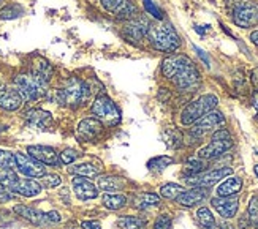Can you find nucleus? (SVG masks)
Here are the masks:
<instances>
[{
	"label": "nucleus",
	"mask_w": 258,
	"mask_h": 229,
	"mask_svg": "<svg viewBox=\"0 0 258 229\" xmlns=\"http://www.w3.org/2000/svg\"><path fill=\"white\" fill-rule=\"evenodd\" d=\"M162 73L181 90L195 89L200 84V71L187 55L173 54L162 63Z\"/></svg>",
	"instance_id": "obj_1"
},
{
	"label": "nucleus",
	"mask_w": 258,
	"mask_h": 229,
	"mask_svg": "<svg viewBox=\"0 0 258 229\" xmlns=\"http://www.w3.org/2000/svg\"><path fill=\"white\" fill-rule=\"evenodd\" d=\"M148 40L152 48L162 52H174L181 46V38L170 22H155L149 26Z\"/></svg>",
	"instance_id": "obj_2"
},
{
	"label": "nucleus",
	"mask_w": 258,
	"mask_h": 229,
	"mask_svg": "<svg viewBox=\"0 0 258 229\" xmlns=\"http://www.w3.org/2000/svg\"><path fill=\"white\" fill-rule=\"evenodd\" d=\"M89 95H91V87L87 86V83L81 81V79H78V78L67 79L63 87L55 92L57 103H60L63 106H72V108L81 106L89 98Z\"/></svg>",
	"instance_id": "obj_3"
},
{
	"label": "nucleus",
	"mask_w": 258,
	"mask_h": 229,
	"mask_svg": "<svg viewBox=\"0 0 258 229\" xmlns=\"http://www.w3.org/2000/svg\"><path fill=\"white\" fill-rule=\"evenodd\" d=\"M15 87L24 101H37L48 92V81L35 73H24L15 78Z\"/></svg>",
	"instance_id": "obj_4"
},
{
	"label": "nucleus",
	"mask_w": 258,
	"mask_h": 229,
	"mask_svg": "<svg viewBox=\"0 0 258 229\" xmlns=\"http://www.w3.org/2000/svg\"><path fill=\"white\" fill-rule=\"evenodd\" d=\"M0 185L11 193L21 194L24 198H33L41 193V185L33 179H21L15 171L0 173Z\"/></svg>",
	"instance_id": "obj_5"
},
{
	"label": "nucleus",
	"mask_w": 258,
	"mask_h": 229,
	"mask_svg": "<svg viewBox=\"0 0 258 229\" xmlns=\"http://www.w3.org/2000/svg\"><path fill=\"white\" fill-rule=\"evenodd\" d=\"M217 97L212 95V94H208V95H203L197 98L195 101H192L190 105H187L181 114V122L184 125H192L195 123L198 119H201L203 116H206L208 112H211L217 106Z\"/></svg>",
	"instance_id": "obj_6"
},
{
	"label": "nucleus",
	"mask_w": 258,
	"mask_h": 229,
	"mask_svg": "<svg viewBox=\"0 0 258 229\" xmlns=\"http://www.w3.org/2000/svg\"><path fill=\"white\" fill-rule=\"evenodd\" d=\"M231 19L236 26L249 29L258 24V5L250 0H236L231 7Z\"/></svg>",
	"instance_id": "obj_7"
},
{
	"label": "nucleus",
	"mask_w": 258,
	"mask_h": 229,
	"mask_svg": "<svg viewBox=\"0 0 258 229\" xmlns=\"http://www.w3.org/2000/svg\"><path fill=\"white\" fill-rule=\"evenodd\" d=\"M91 111L95 116V119H98L102 123L111 125V127H114V125H117L122 120V114L116 106V103L106 95L95 98Z\"/></svg>",
	"instance_id": "obj_8"
},
{
	"label": "nucleus",
	"mask_w": 258,
	"mask_h": 229,
	"mask_svg": "<svg viewBox=\"0 0 258 229\" xmlns=\"http://www.w3.org/2000/svg\"><path fill=\"white\" fill-rule=\"evenodd\" d=\"M233 145V139L227 130H217L212 134V139L208 145L201 147L198 150V158L201 160H212L217 158L220 155H223L225 152H228Z\"/></svg>",
	"instance_id": "obj_9"
},
{
	"label": "nucleus",
	"mask_w": 258,
	"mask_h": 229,
	"mask_svg": "<svg viewBox=\"0 0 258 229\" xmlns=\"http://www.w3.org/2000/svg\"><path fill=\"white\" fill-rule=\"evenodd\" d=\"M223 123H225L223 114L217 112V111H211L206 114V116H203L194 123L192 134L197 137H201V136H205L211 131H217Z\"/></svg>",
	"instance_id": "obj_10"
},
{
	"label": "nucleus",
	"mask_w": 258,
	"mask_h": 229,
	"mask_svg": "<svg viewBox=\"0 0 258 229\" xmlns=\"http://www.w3.org/2000/svg\"><path fill=\"white\" fill-rule=\"evenodd\" d=\"M102 7L117 19L133 21L138 18V10L130 0H102Z\"/></svg>",
	"instance_id": "obj_11"
},
{
	"label": "nucleus",
	"mask_w": 258,
	"mask_h": 229,
	"mask_svg": "<svg viewBox=\"0 0 258 229\" xmlns=\"http://www.w3.org/2000/svg\"><path fill=\"white\" fill-rule=\"evenodd\" d=\"M16 157V169L21 174H24L26 177L30 179H41L46 174V169H44L43 163L37 162L35 158H32L27 154H15Z\"/></svg>",
	"instance_id": "obj_12"
},
{
	"label": "nucleus",
	"mask_w": 258,
	"mask_h": 229,
	"mask_svg": "<svg viewBox=\"0 0 258 229\" xmlns=\"http://www.w3.org/2000/svg\"><path fill=\"white\" fill-rule=\"evenodd\" d=\"M233 173L231 168H220V169H214V171H209V173H205V174H197V176H192V177H187V183L188 185H194V187H203V188H208V187H212L216 185L217 182H220L222 179L228 177L230 174Z\"/></svg>",
	"instance_id": "obj_13"
},
{
	"label": "nucleus",
	"mask_w": 258,
	"mask_h": 229,
	"mask_svg": "<svg viewBox=\"0 0 258 229\" xmlns=\"http://www.w3.org/2000/svg\"><path fill=\"white\" fill-rule=\"evenodd\" d=\"M27 154L32 158H35L37 162L43 163V165H48V166H59L60 165V157L52 147H48V145H29L27 147Z\"/></svg>",
	"instance_id": "obj_14"
},
{
	"label": "nucleus",
	"mask_w": 258,
	"mask_h": 229,
	"mask_svg": "<svg viewBox=\"0 0 258 229\" xmlns=\"http://www.w3.org/2000/svg\"><path fill=\"white\" fill-rule=\"evenodd\" d=\"M103 131V123L95 117H89L80 122L78 125V137L83 141H94L97 136H100Z\"/></svg>",
	"instance_id": "obj_15"
},
{
	"label": "nucleus",
	"mask_w": 258,
	"mask_h": 229,
	"mask_svg": "<svg viewBox=\"0 0 258 229\" xmlns=\"http://www.w3.org/2000/svg\"><path fill=\"white\" fill-rule=\"evenodd\" d=\"M73 191L76 194V198L81 201H91L98 196L97 187L89 179L81 177V176L73 177Z\"/></svg>",
	"instance_id": "obj_16"
},
{
	"label": "nucleus",
	"mask_w": 258,
	"mask_h": 229,
	"mask_svg": "<svg viewBox=\"0 0 258 229\" xmlns=\"http://www.w3.org/2000/svg\"><path fill=\"white\" fill-rule=\"evenodd\" d=\"M22 101L24 100L19 95L16 87H0V108H4L5 111H16L22 106Z\"/></svg>",
	"instance_id": "obj_17"
},
{
	"label": "nucleus",
	"mask_w": 258,
	"mask_h": 229,
	"mask_svg": "<svg viewBox=\"0 0 258 229\" xmlns=\"http://www.w3.org/2000/svg\"><path fill=\"white\" fill-rule=\"evenodd\" d=\"M212 207H214L223 218H233L234 215L238 212V207H239V201L238 198H231V196H227V198H214L211 201Z\"/></svg>",
	"instance_id": "obj_18"
},
{
	"label": "nucleus",
	"mask_w": 258,
	"mask_h": 229,
	"mask_svg": "<svg viewBox=\"0 0 258 229\" xmlns=\"http://www.w3.org/2000/svg\"><path fill=\"white\" fill-rule=\"evenodd\" d=\"M26 120L29 127L37 128V130H46L52 125V117L48 111L43 109H32L26 114Z\"/></svg>",
	"instance_id": "obj_19"
},
{
	"label": "nucleus",
	"mask_w": 258,
	"mask_h": 229,
	"mask_svg": "<svg viewBox=\"0 0 258 229\" xmlns=\"http://www.w3.org/2000/svg\"><path fill=\"white\" fill-rule=\"evenodd\" d=\"M208 196V191L203 187H195L192 190H185L176 198L177 204L184 205V207H194V205L203 202Z\"/></svg>",
	"instance_id": "obj_20"
},
{
	"label": "nucleus",
	"mask_w": 258,
	"mask_h": 229,
	"mask_svg": "<svg viewBox=\"0 0 258 229\" xmlns=\"http://www.w3.org/2000/svg\"><path fill=\"white\" fill-rule=\"evenodd\" d=\"M148 30H149L148 21L143 18H137L125 27L124 35L132 41H141L146 35H148Z\"/></svg>",
	"instance_id": "obj_21"
},
{
	"label": "nucleus",
	"mask_w": 258,
	"mask_h": 229,
	"mask_svg": "<svg viewBox=\"0 0 258 229\" xmlns=\"http://www.w3.org/2000/svg\"><path fill=\"white\" fill-rule=\"evenodd\" d=\"M15 212L22 216L24 220H27L29 223L32 224H37V226H41V224H46L49 223L48 221V216L44 212H40L33 207H29V205H16L15 207Z\"/></svg>",
	"instance_id": "obj_22"
},
{
	"label": "nucleus",
	"mask_w": 258,
	"mask_h": 229,
	"mask_svg": "<svg viewBox=\"0 0 258 229\" xmlns=\"http://www.w3.org/2000/svg\"><path fill=\"white\" fill-rule=\"evenodd\" d=\"M102 166H97V165H92V163H80V165H73L69 168V173L73 174V176H81V177H86V179H94V177H98L102 174Z\"/></svg>",
	"instance_id": "obj_23"
},
{
	"label": "nucleus",
	"mask_w": 258,
	"mask_h": 229,
	"mask_svg": "<svg viewBox=\"0 0 258 229\" xmlns=\"http://www.w3.org/2000/svg\"><path fill=\"white\" fill-rule=\"evenodd\" d=\"M124 187V180L116 176H102L100 174L97 177V188L106 191V193H113V191H119Z\"/></svg>",
	"instance_id": "obj_24"
},
{
	"label": "nucleus",
	"mask_w": 258,
	"mask_h": 229,
	"mask_svg": "<svg viewBox=\"0 0 258 229\" xmlns=\"http://www.w3.org/2000/svg\"><path fill=\"white\" fill-rule=\"evenodd\" d=\"M242 188V180L239 177H230L223 180L219 188H217V194L222 198H227V196H233V194L239 193Z\"/></svg>",
	"instance_id": "obj_25"
},
{
	"label": "nucleus",
	"mask_w": 258,
	"mask_h": 229,
	"mask_svg": "<svg viewBox=\"0 0 258 229\" xmlns=\"http://www.w3.org/2000/svg\"><path fill=\"white\" fill-rule=\"evenodd\" d=\"M160 196L155 193H140L138 196L133 198V207H137L140 210L154 207V205H159Z\"/></svg>",
	"instance_id": "obj_26"
},
{
	"label": "nucleus",
	"mask_w": 258,
	"mask_h": 229,
	"mask_svg": "<svg viewBox=\"0 0 258 229\" xmlns=\"http://www.w3.org/2000/svg\"><path fill=\"white\" fill-rule=\"evenodd\" d=\"M103 204H105V207L109 210H119L122 207H125L127 198L124 196V194H119V193H105L103 194Z\"/></svg>",
	"instance_id": "obj_27"
},
{
	"label": "nucleus",
	"mask_w": 258,
	"mask_h": 229,
	"mask_svg": "<svg viewBox=\"0 0 258 229\" xmlns=\"http://www.w3.org/2000/svg\"><path fill=\"white\" fill-rule=\"evenodd\" d=\"M197 221L200 223V226H203L205 229H212L216 226V218L212 212L208 207H201L197 212Z\"/></svg>",
	"instance_id": "obj_28"
},
{
	"label": "nucleus",
	"mask_w": 258,
	"mask_h": 229,
	"mask_svg": "<svg viewBox=\"0 0 258 229\" xmlns=\"http://www.w3.org/2000/svg\"><path fill=\"white\" fill-rule=\"evenodd\" d=\"M117 224L122 227V229H146V220L143 218H138V216H122V218H119Z\"/></svg>",
	"instance_id": "obj_29"
},
{
	"label": "nucleus",
	"mask_w": 258,
	"mask_h": 229,
	"mask_svg": "<svg viewBox=\"0 0 258 229\" xmlns=\"http://www.w3.org/2000/svg\"><path fill=\"white\" fill-rule=\"evenodd\" d=\"M205 169V162L201 158H190L187 160V163L184 165V174H187L188 177L200 174L201 171Z\"/></svg>",
	"instance_id": "obj_30"
},
{
	"label": "nucleus",
	"mask_w": 258,
	"mask_h": 229,
	"mask_svg": "<svg viewBox=\"0 0 258 229\" xmlns=\"http://www.w3.org/2000/svg\"><path fill=\"white\" fill-rule=\"evenodd\" d=\"M0 169L2 171H15L16 169V157L10 150H0Z\"/></svg>",
	"instance_id": "obj_31"
},
{
	"label": "nucleus",
	"mask_w": 258,
	"mask_h": 229,
	"mask_svg": "<svg viewBox=\"0 0 258 229\" xmlns=\"http://www.w3.org/2000/svg\"><path fill=\"white\" fill-rule=\"evenodd\" d=\"M184 191H185V188L177 185V183H166V185H163L160 188V194L166 199H176L179 194L184 193Z\"/></svg>",
	"instance_id": "obj_32"
},
{
	"label": "nucleus",
	"mask_w": 258,
	"mask_h": 229,
	"mask_svg": "<svg viewBox=\"0 0 258 229\" xmlns=\"http://www.w3.org/2000/svg\"><path fill=\"white\" fill-rule=\"evenodd\" d=\"M33 73L41 76L44 81H49L51 76H52V66L43 59H37L35 62V70H33Z\"/></svg>",
	"instance_id": "obj_33"
},
{
	"label": "nucleus",
	"mask_w": 258,
	"mask_h": 229,
	"mask_svg": "<svg viewBox=\"0 0 258 229\" xmlns=\"http://www.w3.org/2000/svg\"><path fill=\"white\" fill-rule=\"evenodd\" d=\"M173 163V158L171 157H166V155H162V157H155L152 160L148 162V168L151 171H163L166 166H170Z\"/></svg>",
	"instance_id": "obj_34"
},
{
	"label": "nucleus",
	"mask_w": 258,
	"mask_h": 229,
	"mask_svg": "<svg viewBox=\"0 0 258 229\" xmlns=\"http://www.w3.org/2000/svg\"><path fill=\"white\" fill-rule=\"evenodd\" d=\"M247 215H249L247 218H249L250 224L258 229V194H255V196L250 198L249 207H247Z\"/></svg>",
	"instance_id": "obj_35"
},
{
	"label": "nucleus",
	"mask_w": 258,
	"mask_h": 229,
	"mask_svg": "<svg viewBox=\"0 0 258 229\" xmlns=\"http://www.w3.org/2000/svg\"><path fill=\"white\" fill-rule=\"evenodd\" d=\"M22 15V8L18 5H10L0 10V19H15Z\"/></svg>",
	"instance_id": "obj_36"
},
{
	"label": "nucleus",
	"mask_w": 258,
	"mask_h": 229,
	"mask_svg": "<svg viewBox=\"0 0 258 229\" xmlns=\"http://www.w3.org/2000/svg\"><path fill=\"white\" fill-rule=\"evenodd\" d=\"M41 183H43V187H46V188H55L62 183V177L57 174H44L41 177Z\"/></svg>",
	"instance_id": "obj_37"
},
{
	"label": "nucleus",
	"mask_w": 258,
	"mask_h": 229,
	"mask_svg": "<svg viewBox=\"0 0 258 229\" xmlns=\"http://www.w3.org/2000/svg\"><path fill=\"white\" fill-rule=\"evenodd\" d=\"M171 227H173V221L170 215L162 213L157 216V220L154 223V229H171Z\"/></svg>",
	"instance_id": "obj_38"
},
{
	"label": "nucleus",
	"mask_w": 258,
	"mask_h": 229,
	"mask_svg": "<svg viewBox=\"0 0 258 229\" xmlns=\"http://www.w3.org/2000/svg\"><path fill=\"white\" fill-rule=\"evenodd\" d=\"M78 157H80V154H78L76 150H73V148H65V150L60 154V163L72 165V163L76 162Z\"/></svg>",
	"instance_id": "obj_39"
},
{
	"label": "nucleus",
	"mask_w": 258,
	"mask_h": 229,
	"mask_svg": "<svg viewBox=\"0 0 258 229\" xmlns=\"http://www.w3.org/2000/svg\"><path fill=\"white\" fill-rule=\"evenodd\" d=\"M143 4H144V8H146V11H148L149 15H152L155 19H162V18H163L162 11L155 7V4L152 2V0H143Z\"/></svg>",
	"instance_id": "obj_40"
},
{
	"label": "nucleus",
	"mask_w": 258,
	"mask_h": 229,
	"mask_svg": "<svg viewBox=\"0 0 258 229\" xmlns=\"http://www.w3.org/2000/svg\"><path fill=\"white\" fill-rule=\"evenodd\" d=\"M81 229H102V226H100V223H97V221H83Z\"/></svg>",
	"instance_id": "obj_41"
},
{
	"label": "nucleus",
	"mask_w": 258,
	"mask_h": 229,
	"mask_svg": "<svg viewBox=\"0 0 258 229\" xmlns=\"http://www.w3.org/2000/svg\"><path fill=\"white\" fill-rule=\"evenodd\" d=\"M46 216H48V221H52V223L60 221V215L57 212H48Z\"/></svg>",
	"instance_id": "obj_42"
},
{
	"label": "nucleus",
	"mask_w": 258,
	"mask_h": 229,
	"mask_svg": "<svg viewBox=\"0 0 258 229\" xmlns=\"http://www.w3.org/2000/svg\"><path fill=\"white\" fill-rule=\"evenodd\" d=\"M10 198H11V194L8 193V190L0 185V201H8Z\"/></svg>",
	"instance_id": "obj_43"
},
{
	"label": "nucleus",
	"mask_w": 258,
	"mask_h": 229,
	"mask_svg": "<svg viewBox=\"0 0 258 229\" xmlns=\"http://www.w3.org/2000/svg\"><path fill=\"white\" fill-rule=\"evenodd\" d=\"M252 84L258 90V68H255V70L252 71Z\"/></svg>",
	"instance_id": "obj_44"
},
{
	"label": "nucleus",
	"mask_w": 258,
	"mask_h": 229,
	"mask_svg": "<svg viewBox=\"0 0 258 229\" xmlns=\"http://www.w3.org/2000/svg\"><path fill=\"white\" fill-rule=\"evenodd\" d=\"M194 48H195V51L198 52V55L201 57V59H203V60L206 62V65H209V59H208V55L205 54V51H201L200 48H197V46H194Z\"/></svg>",
	"instance_id": "obj_45"
},
{
	"label": "nucleus",
	"mask_w": 258,
	"mask_h": 229,
	"mask_svg": "<svg viewBox=\"0 0 258 229\" xmlns=\"http://www.w3.org/2000/svg\"><path fill=\"white\" fill-rule=\"evenodd\" d=\"M253 108H255V112H256V117H258V90H256V94L253 95Z\"/></svg>",
	"instance_id": "obj_46"
},
{
	"label": "nucleus",
	"mask_w": 258,
	"mask_h": 229,
	"mask_svg": "<svg viewBox=\"0 0 258 229\" xmlns=\"http://www.w3.org/2000/svg\"><path fill=\"white\" fill-rule=\"evenodd\" d=\"M250 40H252V43H253V44H256V46H258V30H256V32H252Z\"/></svg>",
	"instance_id": "obj_47"
},
{
	"label": "nucleus",
	"mask_w": 258,
	"mask_h": 229,
	"mask_svg": "<svg viewBox=\"0 0 258 229\" xmlns=\"http://www.w3.org/2000/svg\"><path fill=\"white\" fill-rule=\"evenodd\" d=\"M253 171H255V174H256V177H258V165H255V168H253Z\"/></svg>",
	"instance_id": "obj_48"
},
{
	"label": "nucleus",
	"mask_w": 258,
	"mask_h": 229,
	"mask_svg": "<svg viewBox=\"0 0 258 229\" xmlns=\"http://www.w3.org/2000/svg\"><path fill=\"white\" fill-rule=\"evenodd\" d=\"M4 4V0H0V5H2Z\"/></svg>",
	"instance_id": "obj_49"
}]
</instances>
